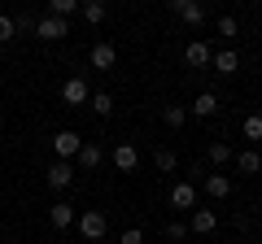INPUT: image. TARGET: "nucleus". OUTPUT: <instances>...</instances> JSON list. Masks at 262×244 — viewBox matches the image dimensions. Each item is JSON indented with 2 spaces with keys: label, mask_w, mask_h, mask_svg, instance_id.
Wrapping results in <instances>:
<instances>
[{
  "label": "nucleus",
  "mask_w": 262,
  "mask_h": 244,
  "mask_svg": "<svg viewBox=\"0 0 262 244\" xmlns=\"http://www.w3.org/2000/svg\"><path fill=\"white\" fill-rule=\"evenodd\" d=\"M184 61H188V66H210V61H214V53H210V44H201V39H196V44L184 48Z\"/></svg>",
  "instance_id": "1a4fd4ad"
},
{
  "label": "nucleus",
  "mask_w": 262,
  "mask_h": 244,
  "mask_svg": "<svg viewBox=\"0 0 262 244\" xmlns=\"http://www.w3.org/2000/svg\"><path fill=\"white\" fill-rule=\"evenodd\" d=\"M92 113L96 118H110L114 113V96L110 92H92Z\"/></svg>",
  "instance_id": "f3484780"
},
{
  "label": "nucleus",
  "mask_w": 262,
  "mask_h": 244,
  "mask_svg": "<svg viewBox=\"0 0 262 244\" xmlns=\"http://www.w3.org/2000/svg\"><path fill=\"white\" fill-rule=\"evenodd\" d=\"M166 240H184V223H170L166 227Z\"/></svg>",
  "instance_id": "cd10ccee"
},
{
  "label": "nucleus",
  "mask_w": 262,
  "mask_h": 244,
  "mask_svg": "<svg viewBox=\"0 0 262 244\" xmlns=\"http://www.w3.org/2000/svg\"><path fill=\"white\" fill-rule=\"evenodd\" d=\"M170 205L175 209H192L196 205V188L192 183H175V188H170Z\"/></svg>",
  "instance_id": "6e6552de"
},
{
  "label": "nucleus",
  "mask_w": 262,
  "mask_h": 244,
  "mask_svg": "<svg viewBox=\"0 0 262 244\" xmlns=\"http://www.w3.org/2000/svg\"><path fill=\"white\" fill-rule=\"evenodd\" d=\"M35 35L39 39H66V35H70V27H66V18H53V13H48V18L35 22Z\"/></svg>",
  "instance_id": "423d86ee"
},
{
  "label": "nucleus",
  "mask_w": 262,
  "mask_h": 244,
  "mask_svg": "<svg viewBox=\"0 0 262 244\" xmlns=\"http://www.w3.org/2000/svg\"><path fill=\"white\" fill-rule=\"evenodd\" d=\"M83 18L88 22H105V5H101V0H88V5H83Z\"/></svg>",
  "instance_id": "4be33fe9"
},
{
  "label": "nucleus",
  "mask_w": 262,
  "mask_h": 244,
  "mask_svg": "<svg viewBox=\"0 0 262 244\" xmlns=\"http://www.w3.org/2000/svg\"><path fill=\"white\" fill-rule=\"evenodd\" d=\"M53 153H57L61 161L79 157V153H83V140H79V131H57V135H53Z\"/></svg>",
  "instance_id": "20e7f679"
},
{
  "label": "nucleus",
  "mask_w": 262,
  "mask_h": 244,
  "mask_svg": "<svg viewBox=\"0 0 262 244\" xmlns=\"http://www.w3.org/2000/svg\"><path fill=\"white\" fill-rule=\"evenodd\" d=\"M48 223H53L57 231L70 227V223H75V205H70V201H53V205H48Z\"/></svg>",
  "instance_id": "0eeeda50"
},
{
  "label": "nucleus",
  "mask_w": 262,
  "mask_h": 244,
  "mask_svg": "<svg viewBox=\"0 0 262 244\" xmlns=\"http://www.w3.org/2000/svg\"><path fill=\"white\" fill-rule=\"evenodd\" d=\"M236 170H245V175H258V170H262L258 149H245V153H236Z\"/></svg>",
  "instance_id": "dca6fc26"
},
{
  "label": "nucleus",
  "mask_w": 262,
  "mask_h": 244,
  "mask_svg": "<svg viewBox=\"0 0 262 244\" xmlns=\"http://www.w3.org/2000/svg\"><path fill=\"white\" fill-rule=\"evenodd\" d=\"M219 35L232 39V35H236V18H219Z\"/></svg>",
  "instance_id": "bb28decb"
},
{
  "label": "nucleus",
  "mask_w": 262,
  "mask_h": 244,
  "mask_svg": "<svg viewBox=\"0 0 262 244\" xmlns=\"http://www.w3.org/2000/svg\"><path fill=\"white\" fill-rule=\"evenodd\" d=\"M206 192L214 201H223V197H232V179L223 175V170H219V175H206Z\"/></svg>",
  "instance_id": "9b49d317"
},
{
  "label": "nucleus",
  "mask_w": 262,
  "mask_h": 244,
  "mask_svg": "<svg viewBox=\"0 0 262 244\" xmlns=\"http://www.w3.org/2000/svg\"><path fill=\"white\" fill-rule=\"evenodd\" d=\"M114 61H118L114 44H105V39H101V44L92 48V66H96V70H114Z\"/></svg>",
  "instance_id": "f8f14e48"
},
{
  "label": "nucleus",
  "mask_w": 262,
  "mask_h": 244,
  "mask_svg": "<svg viewBox=\"0 0 262 244\" xmlns=\"http://www.w3.org/2000/svg\"><path fill=\"white\" fill-rule=\"evenodd\" d=\"M13 35H18V22H13V18H5V13H0V44H9Z\"/></svg>",
  "instance_id": "b1692460"
},
{
  "label": "nucleus",
  "mask_w": 262,
  "mask_h": 244,
  "mask_svg": "<svg viewBox=\"0 0 262 244\" xmlns=\"http://www.w3.org/2000/svg\"><path fill=\"white\" fill-rule=\"evenodd\" d=\"M114 166H118V170H136V166H140L136 144H118V149H114Z\"/></svg>",
  "instance_id": "9d476101"
},
{
  "label": "nucleus",
  "mask_w": 262,
  "mask_h": 244,
  "mask_svg": "<svg viewBox=\"0 0 262 244\" xmlns=\"http://www.w3.org/2000/svg\"><path fill=\"white\" fill-rule=\"evenodd\" d=\"M75 9H79V0H53V5H48V13H53V18H70Z\"/></svg>",
  "instance_id": "aec40b11"
},
{
  "label": "nucleus",
  "mask_w": 262,
  "mask_h": 244,
  "mask_svg": "<svg viewBox=\"0 0 262 244\" xmlns=\"http://www.w3.org/2000/svg\"><path fill=\"white\" fill-rule=\"evenodd\" d=\"M214 70L219 75H236V70H241V57H236L232 48H223V53H214Z\"/></svg>",
  "instance_id": "2eb2a0df"
},
{
  "label": "nucleus",
  "mask_w": 262,
  "mask_h": 244,
  "mask_svg": "<svg viewBox=\"0 0 262 244\" xmlns=\"http://www.w3.org/2000/svg\"><path fill=\"white\" fill-rule=\"evenodd\" d=\"M61 101L66 105H92V92H88L83 79H66L61 83Z\"/></svg>",
  "instance_id": "39448f33"
},
{
  "label": "nucleus",
  "mask_w": 262,
  "mask_h": 244,
  "mask_svg": "<svg viewBox=\"0 0 262 244\" xmlns=\"http://www.w3.org/2000/svg\"><path fill=\"white\" fill-rule=\"evenodd\" d=\"M214 227H219V214H214V209H196V214H192V231H196V235H210Z\"/></svg>",
  "instance_id": "4468645a"
},
{
  "label": "nucleus",
  "mask_w": 262,
  "mask_h": 244,
  "mask_svg": "<svg viewBox=\"0 0 262 244\" xmlns=\"http://www.w3.org/2000/svg\"><path fill=\"white\" fill-rule=\"evenodd\" d=\"M192 113H196V118H214V113H219V96L214 92H201L192 101Z\"/></svg>",
  "instance_id": "ddd939ff"
},
{
  "label": "nucleus",
  "mask_w": 262,
  "mask_h": 244,
  "mask_svg": "<svg viewBox=\"0 0 262 244\" xmlns=\"http://www.w3.org/2000/svg\"><path fill=\"white\" fill-rule=\"evenodd\" d=\"M153 166H158V170H175V153H170V149H158V153H153Z\"/></svg>",
  "instance_id": "5701e85b"
},
{
  "label": "nucleus",
  "mask_w": 262,
  "mask_h": 244,
  "mask_svg": "<svg viewBox=\"0 0 262 244\" xmlns=\"http://www.w3.org/2000/svg\"><path fill=\"white\" fill-rule=\"evenodd\" d=\"M210 161H214V166H219V170H223V166H227V161H236V157H232V149H227V144H223V140H214V144H210Z\"/></svg>",
  "instance_id": "6ab92c4d"
},
{
  "label": "nucleus",
  "mask_w": 262,
  "mask_h": 244,
  "mask_svg": "<svg viewBox=\"0 0 262 244\" xmlns=\"http://www.w3.org/2000/svg\"><path fill=\"white\" fill-rule=\"evenodd\" d=\"M101 157H105V153L96 149V144H83V153H79V166H83V170H96V166H101Z\"/></svg>",
  "instance_id": "a211bd4d"
},
{
  "label": "nucleus",
  "mask_w": 262,
  "mask_h": 244,
  "mask_svg": "<svg viewBox=\"0 0 262 244\" xmlns=\"http://www.w3.org/2000/svg\"><path fill=\"white\" fill-rule=\"evenodd\" d=\"M105 227H110V218H105L101 209H83V214H79V235H83L88 244H101Z\"/></svg>",
  "instance_id": "f257e3e1"
},
{
  "label": "nucleus",
  "mask_w": 262,
  "mask_h": 244,
  "mask_svg": "<svg viewBox=\"0 0 262 244\" xmlns=\"http://www.w3.org/2000/svg\"><path fill=\"white\" fill-rule=\"evenodd\" d=\"M44 183L53 192H66L70 183H75V166H70V161H53V166L44 170Z\"/></svg>",
  "instance_id": "f03ea898"
},
{
  "label": "nucleus",
  "mask_w": 262,
  "mask_h": 244,
  "mask_svg": "<svg viewBox=\"0 0 262 244\" xmlns=\"http://www.w3.org/2000/svg\"><path fill=\"white\" fill-rule=\"evenodd\" d=\"M162 118H166V127H184V105H166Z\"/></svg>",
  "instance_id": "393cba45"
},
{
  "label": "nucleus",
  "mask_w": 262,
  "mask_h": 244,
  "mask_svg": "<svg viewBox=\"0 0 262 244\" xmlns=\"http://www.w3.org/2000/svg\"><path fill=\"white\" fill-rule=\"evenodd\" d=\"M170 13L184 18L188 27H201V22H206V5H201V0H170Z\"/></svg>",
  "instance_id": "7ed1b4c3"
},
{
  "label": "nucleus",
  "mask_w": 262,
  "mask_h": 244,
  "mask_svg": "<svg viewBox=\"0 0 262 244\" xmlns=\"http://www.w3.org/2000/svg\"><path fill=\"white\" fill-rule=\"evenodd\" d=\"M245 140H262V113H249L245 118Z\"/></svg>",
  "instance_id": "412c9836"
},
{
  "label": "nucleus",
  "mask_w": 262,
  "mask_h": 244,
  "mask_svg": "<svg viewBox=\"0 0 262 244\" xmlns=\"http://www.w3.org/2000/svg\"><path fill=\"white\" fill-rule=\"evenodd\" d=\"M118 244H144V231L140 227H127V231H122V240Z\"/></svg>",
  "instance_id": "a878e982"
}]
</instances>
